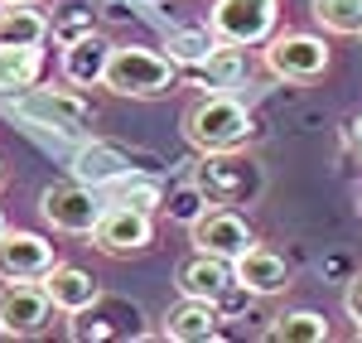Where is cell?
Returning <instances> with one entry per match:
<instances>
[{
	"label": "cell",
	"mask_w": 362,
	"mask_h": 343,
	"mask_svg": "<svg viewBox=\"0 0 362 343\" xmlns=\"http://www.w3.org/2000/svg\"><path fill=\"white\" fill-rule=\"evenodd\" d=\"M58 305L44 281H5L0 286V339H39L54 324Z\"/></svg>",
	"instance_id": "9c48e42d"
},
{
	"label": "cell",
	"mask_w": 362,
	"mask_h": 343,
	"mask_svg": "<svg viewBox=\"0 0 362 343\" xmlns=\"http://www.w3.org/2000/svg\"><path fill=\"white\" fill-rule=\"evenodd\" d=\"M184 136L198 155H213V150H242L256 136V121H251L247 102H237L232 92H203L189 116H184Z\"/></svg>",
	"instance_id": "7a4b0ae2"
},
{
	"label": "cell",
	"mask_w": 362,
	"mask_h": 343,
	"mask_svg": "<svg viewBox=\"0 0 362 343\" xmlns=\"http://www.w3.org/2000/svg\"><path fill=\"white\" fill-rule=\"evenodd\" d=\"M314 20L329 34L353 39V34H362V0H314Z\"/></svg>",
	"instance_id": "cb8c5ba5"
},
{
	"label": "cell",
	"mask_w": 362,
	"mask_h": 343,
	"mask_svg": "<svg viewBox=\"0 0 362 343\" xmlns=\"http://www.w3.org/2000/svg\"><path fill=\"white\" fill-rule=\"evenodd\" d=\"M194 179H198V189H203L208 199L227 203V208H247V203H256V199H261V189H266L261 165H256L251 155H242V150H213V155H198Z\"/></svg>",
	"instance_id": "277c9868"
},
{
	"label": "cell",
	"mask_w": 362,
	"mask_h": 343,
	"mask_svg": "<svg viewBox=\"0 0 362 343\" xmlns=\"http://www.w3.org/2000/svg\"><path fill=\"white\" fill-rule=\"evenodd\" d=\"M358 208H362V203H358Z\"/></svg>",
	"instance_id": "d6a6232c"
},
{
	"label": "cell",
	"mask_w": 362,
	"mask_h": 343,
	"mask_svg": "<svg viewBox=\"0 0 362 343\" xmlns=\"http://www.w3.org/2000/svg\"><path fill=\"white\" fill-rule=\"evenodd\" d=\"M358 339H362V324H358Z\"/></svg>",
	"instance_id": "1f68e13d"
},
{
	"label": "cell",
	"mask_w": 362,
	"mask_h": 343,
	"mask_svg": "<svg viewBox=\"0 0 362 343\" xmlns=\"http://www.w3.org/2000/svg\"><path fill=\"white\" fill-rule=\"evenodd\" d=\"M208 208H213V199L198 189V179H184L179 189H169V194H165V213L174 218V223H184V228H189L194 218H203Z\"/></svg>",
	"instance_id": "d4e9b609"
},
{
	"label": "cell",
	"mask_w": 362,
	"mask_h": 343,
	"mask_svg": "<svg viewBox=\"0 0 362 343\" xmlns=\"http://www.w3.org/2000/svg\"><path fill=\"white\" fill-rule=\"evenodd\" d=\"M237 286H247L256 300L285 295V290H290V266H285L280 252H271V247H261V242H256L251 252L237 257Z\"/></svg>",
	"instance_id": "9a60e30c"
},
{
	"label": "cell",
	"mask_w": 362,
	"mask_h": 343,
	"mask_svg": "<svg viewBox=\"0 0 362 343\" xmlns=\"http://www.w3.org/2000/svg\"><path fill=\"white\" fill-rule=\"evenodd\" d=\"M44 290H49V300L58 305V315H83L92 310L97 300H102V286H97V276L83 271V266H68V261H58L54 271L44 276Z\"/></svg>",
	"instance_id": "2e32d148"
},
{
	"label": "cell",
	"mask_w": 362,
	"mask_h": 343,
	"mask_svg": "<svg viewBox=\"0 0 362 343\" xmlns=\"http://www.w3.org/2000/svg\"><path fill=\"white\" fill-rule=\"evenodd\" d=\"M213 44H218L213 25H198V29H169V34H165V54L174 58L179 68H198L203 58L213 54Z\"/></svg>",
	"instance_id": "603a6c76"
},
{
	"label": "cell",
	"mask_w": 362,
	"mask_h": 343,
	"mask_svg": "<svg viewBox=\"0 0 362 343\" xmlns=\"http://www.w3.org/2000/svg\"><path fill=\"white\" fill-rule=\"evenodd\" d=\"M218 324H223V310L213 305V300H194V295H179V305L165 315L160 324V334L174 343H203L218 334Z\"/></svg>",
	"instance_id": "e0dca14e"
},
{
	"label": "cell",
	"mask_w": 362,
	"mask_h": 343,
	"mask_svg": "<svg viewBox=\"0 0 362 343\" xmlns=\"http://www.w3.org/2000/svg\"><path fill=\"white\" fill-rule=\"evenodd\" d=\"M39 213L63 237H92V228L107 213V199H102V189H92L83 179H63V184H49L39 194Z\"/></svg>",
	"instance_id": "5b68a950"
},
{
	"label": "cell",
	"mask_w": 362,
	"mask_h": 343,
	"mask_svg": "<svg viewBox=\"0 0 362 343\" xmlns=\"http://www.w3.org/2000/svg\"><path fill=\"white\" fill-rule=\"evenodd\" d=\"M348 141H353V150L362 155V112L353 116V126H348Z\"/></svg>",
	"instance_id": "83f0119b"
},
{
	"label": "cell",
	"mask_w": 362,
	"mask_h": 343,
	"mask_svg": "<svg viewBox=\"0 0 362 343\" xmlns=\"http://www.w3.org/2000/svg\"><path fill=\"white\" fill-rule=\"evenodd\" d=\"M261 49H266V68L280 83H314V78L329 73V44L319 34L285 29V34H271Z\"/></svg>",
	"instance_id": "ba28073f"
},
{
	"label": "cell",
	"mask_w": 362,
	"mask_h": 343,
	"mask_svg": "<svg viewBox=\"0 0 362 343\" xmlns=\"http://www.w3.org/2000/svg\"><path fill=\"white\" fill-rule=\"evenodd\" d=\"M280 20V0H213L208 25L223 44H242V49H261Z\"/></svg>",
	"instance_id": "52a82bcc"
},
{
	"label": "cell",
	"mask_w": 362,
	"mask_h": 343,
	"mask_svg": "<svg viewBox=\"0 0 362 343\" xmlns=\"http://www.w3.org/2000/svg\"><path fill=\"white\" fill-rule=\"evenodd\" d=\"M83 34H97V20H92V10L87 5H68L63 15L54 20V39L68 49V44H78Z\"/></svg>",
	"instance_id": "484cf974"
},
{
	"label": "cell",
	"mask_w": 362,
	"mask_h": 343,
	"mask_svg": "<svg viewBox=\"0 0 362 343\" xmlns=\"http://www.w3.org/2000/svg\"><path fill=\"white\" fill-rule=\"evenodd\" d=\"M343 310H348L353 329H358V324H362V276H353V281H348V290H343Z\"/></svg>",
	"instance_id": "4316f807"
},
{
	"label": "cell",
	"mask_w": 362,
	"mask_h": 343,
	"mask_svg": "<svg viewBox=\"0 0 362 343\" xmlns=\"http://www.w3.org/2000/svg\"><path fill=\"white\" fill-rule=\"evenodd\" d=\"M107 203H126V208H140V213H160L165 208V184L155 170H136V174H121L116 184L102 189Z\"/></svg>",
	"instance_id": "ffe728a7"
},
{
	"label": "cell",
	"mask_w": 362,
	"mask_h": 343,
	"mask_svg": "<svg viewBox=\"0 0 362 343\" xmlns=\"http://www.w3.org/2000/svg\"><path fill=\"white\" fill-rule=\"evenodd\" d=\"M44 73V49H25V44H0V97H15L25 87L39 83Z\"/></svg>",
	"instance_id": "44dd1931"
},
{
	"label": "cell",
	"mask_w": 362,
	"mask_h": 343,
	"mask_svg": "<svg viewBox=\"0 0 362 343\" xmlns=\"http://www.w3.org/2000/svg\"><path fill=\"white\" fill-rule=\"evenodd\" d=\"M54 266H58V252L49 237L25 228L0 232V281H44Z\"/></svg>",
	"instance_id": "7c38bea8"
},
{
	"label": "cell",
	"mask_w": 362,
	"mask_h": 343,
	"mask_svg": "<svg viewBox=\"0 0 362 343\" xmlns=\"http://www.w3.org/2000/svg\"><path fill=\"white\" fill-rule=\"evenodd\" d=\"M92 247L102 257H140L155 247V213H140L126 203H107L102 223L92 228Z\"/></svg>",
	"instance_id": "30bf717a"
},
{
	"label": "cell",
	"mask_w": 362,
	"mask_h": 343,
	"mask_svg": "<svg viewBox=\"0 0 362 343\" xmlns=\"http://www.w3.org/2000/svg\"><path fill=\"white\" fill-rule=\"evenodd\" d=\"M251 78V63H247V49L242 44H213V54L198 63V83L203 92H237V87Z\"/></svg>",
	"instance_id": "d6986e66"
},
{
	"label": "cell",
	"mask_w": 362,
	"mask_h": 343,
	"mask_svg": "<svg viewBox=\"0 0 362 343\" xmlns=\"http://www.w3.org/2000/svg\"><path fill=\"white\" fill-rule=\"evenodd\" d=\"M112 39H102V34H83L78 44H68L63 58H58V73H63V83L73 87H102L107 78V63H112Z\"/></svg>",
	"instance_id": "5bb4252c"
},
{
	"label": "cell",
	"mask_w": 362,
	"mask_h": 343,
	"mask_svg": "<svg viewBox=\"0 0 362 343\" xmlns=\"http://www.w3.org/2000/svg\"><path fill=\"white\" fill-rule=\"evenodd\" d=\"M54 34V20L44 15L39 0H15L0 5V44H25V49H44V39Z\"/></svg>",
	"instance_id": "ac0fdd59"
},
{
	"label": "cell",
	"mask_w": 362,
	"mask_h": 343,
	"mask_svg": "<svg viewBox=\"0 0 362 343\" xmlns=\"http://www.w3.org/2000/svg\"><path fill=\"white\" fill-rule=\"evenodd\" d=\"M0 112L25 121L29 131H54L68 141H87L97 121V107L73 87H25L15 97H0Z\"/></svg>",
	"instance_id": "6da1fadb"
},
{
	"label": "cell",
	"mask_w": 362,
	"mask_h": 343,
	"mask_svg": "<svg viewBox=\"0 0 362 343\" xmlns=\"http://www.w3.org/2000/svg\"><path fill=\"white\" fill-rule=\"evenodd\" d=\"M136 170L160 174V155L131 150V145H121V141H97V136L78 141V150H73V179H83L92 189H107L121 174H136Z\"/></svg>",
	"instance_id": "8992f818"
},
{
	"label": "cell",
	"mask_w": 362,
	"mask_h": 343,
	"mask_svg": "<svg viewBox=\"0 0 362 343\" xmlns=\"http://www.w3.org/2000/svg\"><path fill=\"white\" fill-rule=\"evenodd\" d=\"M329 334H334V329H329V319L319 315V310H290V315H276L271 329H266V339H276V343H324Z\"/></svg>",
	"instance_id": "7402d4cb"
},
{
	"label": "cell",
	"mask_w": 362,
	"mask_h": 343,
	"mask_svg": "<svg viewBox=\"0 0 362 343\" xmlns=\"http://www.w3.org/2000/svg\"><path fill=\"white\" fill-rule=\"evenodd\" d=\"M179 83V63L169 54L155 49H140V44H116L112 63H107V78L102 87L116 97H131V102H150V97H165Z\"/></svg>",
	"instance_id": "3957f363"
},
{
	"label": "cell",
	"mask_w": 362,
	"mask_h": 343,
	"mask_svg": "<svg viewBox=\"0 0 362 343\" xmlns=\"http://www.w3.org/2000/svg\"><path fill=\"white\" fill-rule=\"evenodd\" d=\"M0 179H5V165H0Z\"/></svg>",
	"instance_id": "4dcf8cb0"
},
{
	"label": "cell",
	"mask_w": 362,
	"mask_h": 343,
	"mask_svg": "<svg viewBox=\"0 0 362 343\" xmlns=\"http://www.w3.org/2000/svg\"><path fill=\"white\" fill-rule=\"evenodd\" d=\"M189 242H194V252H213V257L237 261L242 252H251V247H256V232H251V223L242 218V208L213 203L203 218H194V223H189Z\"/></svg>",
	"instance_id": "8fae6325"
},
{
	"label": "cell",
	"mask_w": 362,
	"mask_h": 343,
	"mask_svg": "<svg viewBox=\"0 0 362 343\" xmlns=\"http://www.w3.org/2000/svg\"><path fill=\"white\" fill-rule=\"evenodd\" d=\"M174 286H179V295H194V300H213L218 305L227 290L237 286V261L213 257V252H194V257L179 266Z\"/></svg>",
	"instance_id": "4fadbf2b"
},
{
	"label": "cell",
	"mask_w": 362,
	"mask_h": 343,
	"mask_svg": "<svg viewBox=\"0 0 362 343\" xmlns=\"http://www.w3.org/2000/svg\"><path fill=\"white\" fill-rule=\"evenodd\" d=\"M0 5H15V0H0Z\"/></svg>",
	"instance_id": "f546056e"
},
{
	"label": "cell",
	"mask_w": 362,
	"mask_h": 343,
	"mask_svg": "<svg viewBox=\"0 0 362 343\" xmlns=\"http://www.w3.org/2000/svg\"><path fill=\"white\" fill-rule=\"evenodd\" d=\"M0 232H5V213H0Z\"/></svg>",
	"instance_id": "f1b7e54d"
}]
</instances>
